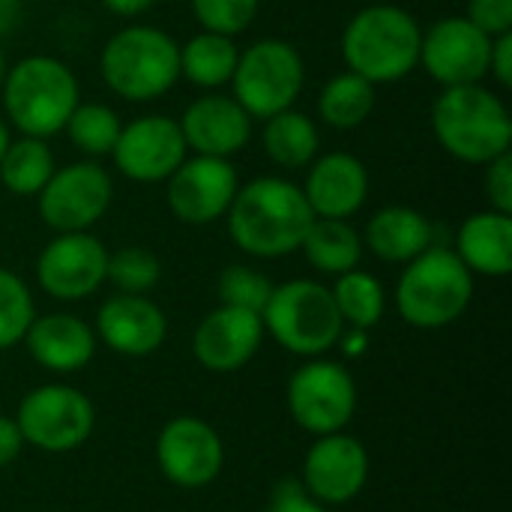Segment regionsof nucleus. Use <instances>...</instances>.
Masks as SVG:
<instances>
[{"label": "nucleus", "mask_w": 512, "mask_h": 512, "mask_svg": "<svg viewBox=\"0 0 512 512\" xmlns=\"http://www.w3.org/2000/svg\"><path fill=\"white\" fill-rule=\"evenodd\" d=\"M225 219L240 252L252 258H285L300 249L315 213L294 180L270 174L240 183Z\"/></svg>", "instance_id": "obj_1"}, {"label": "nucleus", "mask_w": 512, "mask_h": 512, "mask_svg": "<svg viewBox=\"0 0 512 512\" xmlns=\"http://www.w3.org/2000/svg\"><path fill=\"white\" fill-rule=\"evenodd\" d=\"M432 132L459 162L489 165L510 153L512 114L501 93L486 84L444 87L432 102Z\"/></svg>", "instance_id": "obj_2"}, {"label": "nucleus", "mask_w": 512, "mask_h": 512, "mask_svg": "<svg viewBox=\"0 0 512 512\" xmlns=\"http://www.w3.org/2000/svg\"><path fill=\"white\" fill-rule=\"evenodd\" d=\"M423 27L396 3H369L351 15L342 30V57L348 72L369 84H396L420 66Z\"/></svg>", "instance_id": "obj_3"}, {"label": "nucleus", "mask_w": 512, "mask_h": 512, "mask_svg": "<svg viewBox=\"0 0 512 512\" xmlns=\"http://www.w3.org/2000/svg\"><path fill=\"white\" fill-rule=\"evenodd\" d=\"M0 102L3 120L12 129L48 141L63 132L69 114L81 102V87L63 60L51 54H30L6 69Z\"/></svg>", "instance_id": "obj_4"}, {"label": "nucleus", "mask_w": 512, "mask_h": 512, "mask_svg": "<svg viewBox=\"0 0 512 512\" xmlns=\"http://www.w3.org/2000/svg\"><path fill=\"white\" fill-rule=\"evenodd\" d=\"M99 75L126 102L162 99L180 81V42L150 24L120 27L102 45Z\"/></svg>", "instance_id": "obj_5"}, {"label": "nucleus", "mask_w": 512, "mask_h": 512, "mask_svg": "<svg viewBox=\"0 0 512 512\" xmlns=\"http://www.w3.org/2000/svg\"><path fill=\"white\" fill-rule=\"evenodd\" d=\"M474 300V273L447 246H429L405 264L396 285V309L417 330H441L459 321Z\"/></svg>", "instance_id": "obj_6"}, {"label": "nucleus", "mask_w": 512, "mask_h": 512, "mask_svg": "<svg viewBox=\"0 0 512 512\" xmlns=\"http://www.w3.org/2000/svg\"><path fill=\"white\" fill-rule=\"evenodd\" d=\"M261 321L264 333H270L288 354L309 360L336 348L345 330L330 288L315 279H291L273 285Z\"/></svg>", "instance_id": "obj_7"}, {"label": "nucleus", "mask_w": 512, "mask_h": 512, "mask_svg": "<svg viewBox=\"0 0 512 512\" xmlns=\"http://www.w3.org/2000/svg\"><path fill=\"white\" fill-rule=\"evenodd\" d=\"M306 87L303 54L276 36H264L240 51L231 78V96L246 108L252 120H267L294 108Z\"/></svg>", "instance_id": "obj_8"}, {"label": "nucleus", "mask_w": 512, "mask_h": 512, "mask_svg": "<svg viewBox=\"0 0 512 512\" xmlns=\"http://www.w3.org/2000/svg\"><path fill=\"white\" fill-rule=\"evenodd\" d=\"M114 201V177L96 159L54 168L51 180L36 195V210L54 234L90 231L105 219Z\"/></svg>", "instance_id": "obj_9"}, {"label": "nucleus", "mask_w": 512, "mask_h": 512, "mask_svg": "<svg viewBox=\"0 0 512 512\" xmlns=\"http://www.w3.org/2000/svg\"><path fill=\"white\" fill-rule=\"evenodd\" d=\"M24 444L42 453H72L93 435V402L69 384H45L30 390L15 414Z\"/></svg>", "instance_id": "obj_10"}, {"label": "nucleus", "mask_w": 512, "mask_h": 512, "mask_svg": "<svg viewBox=\"0 0 512 512\" xmlns=\"http://www.w3.org/2000/svg\"><path fill=\"white\" fill-rule=\"evenodd\" d=\"M288 411L312 435L345 432L357 411V384L342 363L312 357L288 381Z\"/></svg>", "instance_id": "obj_11"}, {"label": "nucleus", "mask_w": 512, "mask_h": 512, "mask_svg": "<svg viewBox=\"0 0 512 512\" xmlns=\"http://www.w3.org/2000/svg\"><path fill=\"white\" fill-rule=\"evenodd\" d=\"M492 36L477 30L465 15L432 21L420 39V66L441 87L483 84L489 78Z\"/></svg>", "instance_id": "obj_12"}, {"label": "nucleus", "mask_w": 512, "mask_h": 512, "mask_svg": "<svg viewBox=\"0 0 512 512\" xmlns=\"http://www.w3.org/2000/svg\"><path fill=\"white\" fill-rule=\"evenodd\" d=\"M240 189L237 168L219 156H186L165 180V204L183 225H213L225 219Z\"/></svg>", "instance_id": "obj_13"}, {"label": "nucleus", "mask_w": 512, "mask_h": 512, "mask_svg": "<svg viewBox=\"0 0 512 512\" xmlns=\"http://www.w3.org/2000/svg\"><path fill=\"white\" fill-rule=\"evenodd\" d=\"M108 276V249L90 231L54 234L36 258L39 288L63 303L93 297Z\"/></svg>", "instance_id": "obj_14"}, {"label": "nucleus", "mask_w": 512, "mask_h": 512, "mask_svg": "<svg viewBox=\"0 0 512 512\" xmlns=\"http://www.w3.org/2000/svg\"><path fill=\"white\" fill-rule=\"evenodd\" d=\"M189 156L180 123L168 114H144L123 123L111 150L114 168L132 183H165Z\"/></svg>", "instance_id": "obj_15"}, {"label": "nucleus", "mask_w": 512, "mask_h": 512, "mask_svg": "<svg viewBox=\"0 0 512 512\" xmlns=\"http://www.w3.org/2000/svg\"><path fill=\"white\" fill-rule=\"evenodd\" d=\"M156 462L174 486L201 489L219 477L225 465V447L210 423L198 417H177L159 432Z\"/></svg>", "instance_id": "obj_16"}, {"label": "nucleus", "mask_w": 512, "mask_h": 512, "mask_svg": "<svg viewBox=\"0 0 512 512\" xmlns=\"http://www.w3.org/2000/svg\"><path fill=\"white\" fill-rule=\"evenodd\" d=\"M369 480L366 447L345 432L321 435L303 462V489L318 504H348Z\"/></svg>", "instance_id": "obj_17"}, {"label": "nucleus", "mask_w": 512, "mask_h": 512, "mask_svg": "<svg viewBox=\"0 0 512 512\" xmlns=\"http://www.w3.org/2000/svg\"><path fill=\"white\" fill-rule=\"evenodd\" d=\"M177 123L189 153L195 156L231 159L252 138V117L246 114V108L234 96H225L219 90L192 99Z\"/></svg>", "instance_id": "obj_18"}, {"label": "nucleus", "mask_w": 512, "mask_h": 512, "mask_svg": "<svg viewBox=\"0 0 512 512\" xmlns=\"http://www.w3.org/2000/svg\"><path fill=\"white\" fill-rule=\"evenodd\" d=\"M306 204L321 219H351L369 198V168L360 156L333 150L318 153L303 180Z\"/></svg>", "instance_id": "obj_19"}, {"label": "nucleus", "mask_w": 512, "mask_h": 512, "mask_svg": "<svg viewBox=\"0 0 512 512\" xmlns=\"http://www.w3.org/2000/svg\"><path fill=\"white\" fill-rule=\"evenodd\" d=\"M264 342V321L255 312L219 306L192 333V354L210 372L243 369Z\"/></svg>", "instance_id": "obj_20"}, {"label": "nucleus", "mask_w": 512, "mask_h": 512, "mask_svg": "<svg viewBox=\"0 0 512 512\" xmlns=\"http://www.w3.org/2000/svg\"><path fill=\"white\" fill-rule=\"evenodd\" d=\"M93 333L120 357H150L168 336V318L147 294H114L99 306Z\"/></svg>", "instance_id": "obj_21"}, {"label": "nucleus", "mask_w": 512, "mask_h": 512, "mask_svg": "<svg viewBox=\"0 0 512 512\" xmlns=\"http://www.w3.org/2000/svg\"><path fill=\"white\" fill-rule=\"evenodd\" d=\"M30 357L48 372H78L96 354V333L69 312L36 315L24 333Z\"/></svg>", "instance_id": "obj_22"}, {"label": "nucleus", "mask_w": 512, "mask_h": 512, "mask_svg": "<svg viewBox=\"0 0 512 512\" xmlns=\"http://www.w3.org/2000/svg\"><path fill=\"white\" fill-rule=\"evenodd\" d=\"M363 249H369L384 264H408L435 246V225L426 213L408 204H390L369 216Z\"/></svg>", "instance_id": "obj_23"}, {"label": "nucleus", "mask_w": 512, "mask_h": 512, "mask_svg": "<svg viewBox=\"0 0 512 512\" xmlns=\"http://www.w3.org/2000/svg\"><path fill=\"white\" fill-rule=\"evenodd\" d=\"M453 252L474 276H507L512 270V216L498 210L471 213L456 234Z\"/></svg>", "instance_id": "obj_24"}, {"label": "nucleus", "mask_w": 512, "mask_h": 512, "mask_svg": "<svg viewBox=\"0 0 512 512\" xmlns=\"http://www.w3.org/2000/svg\"><path fill=\"white\" fill-rule=\"evenodd\" d=\"M261 147L270 162H276L285 171H297V168H309L321 153V132L309 114L288 108L264 120Z\"/></svg>", "instance_id": "obj_25"}, {"label": "nucleus", "mask_w": 512, "mask_h": 512, "mask_svg": "<svg viewBox=\"0 0 512 512\" xmlns=\"http://www.w3.org/2000/svg\"><path fill=\"white\" fill-rule=\"evenodd\" d=\"M237 57H240V48L234 36L198 30L192 39L180 45V78H186L192 87L204 93L222 90L234 78Z\"/></svg>", "instance_id": "obj_26"}, {"label": "nucleus", "mask_w": 512, "mask_h": 512, "mask_svg": "<svg viewBox=\"0 0 512 512\" xmlns=\"http://www.w3.org/2000/svg\"><path fill=\"white\" fill-rule=\"evenodd\" d=\"M300 252L306 255L309 267L327 276H342L363 261V237L348 219H321L315 216Z\"/></svg>", "instance_id": "obj_27"}, {"label": "nucleus", "mask_w": 512, "mask_h": 512, "mask_svg": "<svg viewBox=\"0 0 512 512\" xmlns=\"http://www.w3.org/2000/svg\"><path fill=\"white\" fill-rule=\"evenodd\" d=\"M54 168V150L45 138H9L0 156V183L18 198H36L42 186L51 180Z\"/></svg>", "instance_id": "obj_28"}, {"label": "nucleus", "mask_w": 512, "mask_h": 512, "mask_svg": "<svg viewBox=\"0 0 512 512\" xmlns=\"http://www.w3.org/2000/svg\"><path fill=\"white\" fill-rule=\"evenodd\" d=\"M375 102H378L375 84H369L366 78L345 69L321 87L318 117L324 126L348 132V129H357L369 120V114L375 111Z\"/></svg>", "instance_id": "obj_29"}, {"label": "nucleus", "mask_w": 512, "mask_h": 512, "mask_svg": "<svg viewBox=\"0 0 512 512\" xmlns=\"http://www.w3.org/2000/svg\"><path fill=\"white\" fill-rule=\"evenodd\" d=\"M333 303L342 315L345 327L354 330H372L375 324H381L384 312H387V291L378 282V276L354 267L342 276H336V285L330 288Z\"/></svg>", "instance_id": "obj_30"}, {"label": "nucleus", "mask_w": 512, "mask_h": 512, "mask_svg": "<svg viewBox=\"0 0 512 512\" xmlns=\"http://www.w3.org/2000/svg\"><path fill=\"white\" fill-rule=\"evenodd\" d=\"M120 129H123L120 114L105 102H78L63 126L69 144L90 159L111 156L120 138Z\"/></svg>", "instance_id": "obj_31"}, {"label": "nucleus", "mask_w": 512, "mask_h": 512, "mask_svg": "<svg viewBox=\"0 0 512 512\" xmlns=\"http://www.w3.org/2000/svg\"><path fill=\"white\" fill-rule=\"evenodd\" d=\"M162 264L150 249L141 246H123L117 252H108V276L117 288V294H147L159 285Z\"/></svg>", "instance_id": "obj_32"}, {"label": "nucleus", "mask_w": 512, "mask_h": 512, "mask_svg": "<svg viewBox=\"0 0 512 512\" xmlns=\"http://www.w3.org/2000/svg\"><path fill=\"white\" fill-rule=\"evenodd\" d=\"M33 318L36 309L27 282L18 273L0 267V351L24 342V333L33 324Z\"/></svg>", "instance_id": "obj_33"}, {"label": "nucleus", "mask_w": 512, "mask_h": 512, "mask_svg": "<svg viewBox=\"0 0 512 512\" xmlns=\"http://www.w3.org/2000/svg\"><path fill=\"white\" fill-rule=\"evenodd\" d=\"M216 294H219V306H234L261 315L273 294V282L249 264H231L219 273Z\"/></svg>", "instance_id": "obj_34"}, {"label": "nucleus", "mask_w": 512, "mask_h": 512, "mask_svg": "<svg viewBox=\"0 0 512 512\" xmlns=\"http://www.w3.org/2000/svg\"><path fill=\"white\" fill-rule=\"evenodd\" d=\"M258 6L261 0H189V9L201 30L222 36H240L243 30H249Z\"/></svg>", "instance_id": "obj_35"}, {"label": "nucleus", "mask_w": 512, "mask_h": 512, "mask_svg": "<svg viewBox=\"0 0 512 512\" xmlns=\"http://www.w3.org/2000/svg\"><path fill=\"white\" fill-rule=\"evenodd\" d=\"M465 18L486 36L512 33V0H468Z\"/></svg>", "instance_id": "obj_36"}, {"label": "nucleus", "mask_w": 512, "mask_h": 512, "mask_svg": "<svg viewBox=\"0 0 512 512\" xmlns=\"http://www.w3.org/2000/svg\"><path fill=\"white\" fill-rule=\"evenodd\" d=\"M483 168H486L483 189H486L489 210H498V213L512 216V153H504V156L492 159Z\"/></svg>", "instance_id": "obj_37"}, {"label": "nucleus", "mask_w": 512, "mask_h": 512, "mask_svg": "<svg viewBox=\"0 0 512 512\" xmlns=\"http://www.w3.org/2000/svg\"><path fill=\"white\" fill-rule=\"evenodd\" d=\"M267 512H327L324 504H318L312 495H306V489L297 480H285L282 486H276Z\"/></svg>", "instance_id": "obj_38"}, {"label": "nucleus", "mask_w": 512, "mask_h": 512, "mask_svg": "<svg viewBox=\"0 0 512 512\" xmlns=\"http://www.w3.org/2000/svg\"><path fill=\"white\" fill-rule=\"evenodd\" d=\"M489 78L498 81V87H512V33L495 36L492 51H489Z\"/></svg>", "instance_id": "obj_39"}, {"label": "nucleus", "mask_w": 512, "mask_h": 512, "mask_svg": "<svg viewBox=\"0 0 512 512\" xmlns=\"http://www.w3.org/2000/svg\"><path fill=\"white\" fill-rule=\"evenodd\" d=\"M21 447H24V438H21L18 423L9 420V417H0V468H6L9 462H15L18 453H21Z\"/></svg>", "instance_id": "obj_40"}, {"label": "nucleus", "mask_w": 512, "mask_h": 512, "mask_svg": "<svg viewBox=\"0 0 512 512\" xmlns=\"http://www.w3.org/2000/svg\"><path fill=\"white\" fill-rule=\"evenodd\" d=\"M153 3L156 0H102V6L117 18H138L147 9H153Z\"/></svg>", "instance_id": "obj_41"}, {"label": "nucleus", "mask_w": 512, "mask_h": 512, "mask_svg": "<svg viewBox=\"0 0 512 512\" xmlns=\"http://www.w3.org/2000/svg\"><path fill=\"white\" fill-rule=\"evenodd\" d=\"M21 18V0H0V39L15 30Z\"/></svg>", "instance_id": "obj_42"}, {"label": "nucleus", "mask_w": 512, "mask_h": 512, "mask_svg": "<svg viewBox=\"0 0 512 512\" xmlns=\"http://www.w3.org/2000/svg\"><path fill=\"white\" fill-rule=\"evenodd\" d=\"M6 144H9V123H6L3 114H0V156H3V150H6Z\"/></svg>", "instance_id": "obj_43"}, {"label": "nucleus", "mask_w": 512, "mask_h": 512, "mask_svg": "<svg viewBox=\"0 0 512 512\" xmlns=\"http://www.w3.org/2000/svg\"><path fill=\"white\" fill-rule=\"evenodd\" d=\"M6 69H9V63H6V54H3V48H0V87H3V78H6Z\"/></svg>", "instance_id": "obj_44"}]
</instances>
